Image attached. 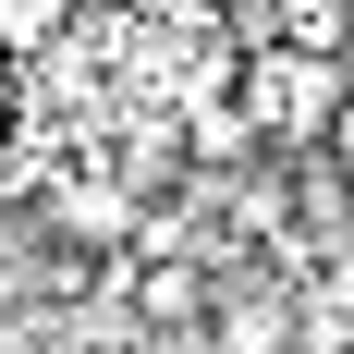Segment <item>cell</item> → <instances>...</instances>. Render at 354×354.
<instances>
[{
	"instance_id": "6da1fadb",
	"label": "cell",
	"mask_w": 354,
	"mask_h": 354,
	"mask_svg": "<svg viewBox=\"0 0 354 354\" xmlns=\"http://www.w3.org/2000/svg\"><path fill=\"white\" fill-rule=\"evenodd\" d=\"M342 98H354V62H342V37H257V73H245V122H257V135H281V147H318Z\"/></svg>"
},
{
	"instance_id": "7a4b0ae2",
	"label": "cell",
	"mask_w": 354,
	"mask_h": 354,
	"mask_svg": "<svg viewBox=\"0 0 354 354\" xmlns=\"http://www.w3.org/2000/svg\"><path fill=\"white\" fill-rule=\"evenodd\" d=\"M135 318H159V330H183V318H208V281H196V269H183L171 245H159V257L135 269Z\"/></svg>"
},
{
	"instance_id": "3957f363",
	"label": "cell",
	"mask_w": 354,
	"mask_h": 354,
	"mask_svg": "<svg viewBox=\"0 0 354 354\" xmlns=\"http://www.w3.org/2000/svg\"><path fill=\"white\" fill-rule=\"evenodd\" d=\"M281 342H293V306H281V293H257V306L220 318V354H281Z\"/></svg>"
},
{
	"instance_id": "277c9868",
	"label": "cell",
	"mask_w": 354,
	"mask_h": 354,
	"mask_svg": "<svg viewBox=\"0 0 354 354\" xmlns=\"http://www.w3.org/2000/svg\"><path fill=\"white\" fill-rule=\"evenodd\" d=\"M49 208H62L73 232H98V245H110V232H122V196H98V183H62V196H49Z\"/></svg>"
},
{
	"instance_id": "5b68a950",
	"label": "cell",
	"mask_w": 354,
	"mask_h": 354,
	"mask_svg": "<svg viewBox=\"0 0 354 354\" xmlns=\"http://www.w3.org/2000/svg\"><path fill=\"white\" fill-rule=\"evenodd\" d=\"M245 147H257L245 110H208V122H196V159H208V171H220V159H245Z\"/></svg>"
},
{
	"instance_id": "8992f818",
	"label": "cell",
	"mask_w": 354,
	"mask_h": 354,
	"mask_svg": "<svg viewBox=\"0 0 354 354\" xmlns=\"http://www.w3.org/2000/svg\"><path fill=\"white\" fill-rule=\"evenodd\" d=\"M62 25V0H0V49H25V37Z\"/></svg>"
},
{
	"instance_id": "52a82bcc",
	"label": "cell",
	"mask_w": 354,
	"mask_h": 354,
	"mask_svg": "<svg viewBox=\"0 0 354 354\" xmlns=\"http://www.w3.org/2000/svg\"><path fill=\"white\" fill-rule=\"evenodd\" d=\"M318 159H330V171H342V183H354V98H342V110H330V135H318Z\"/></svg>"
}]
</instances>
